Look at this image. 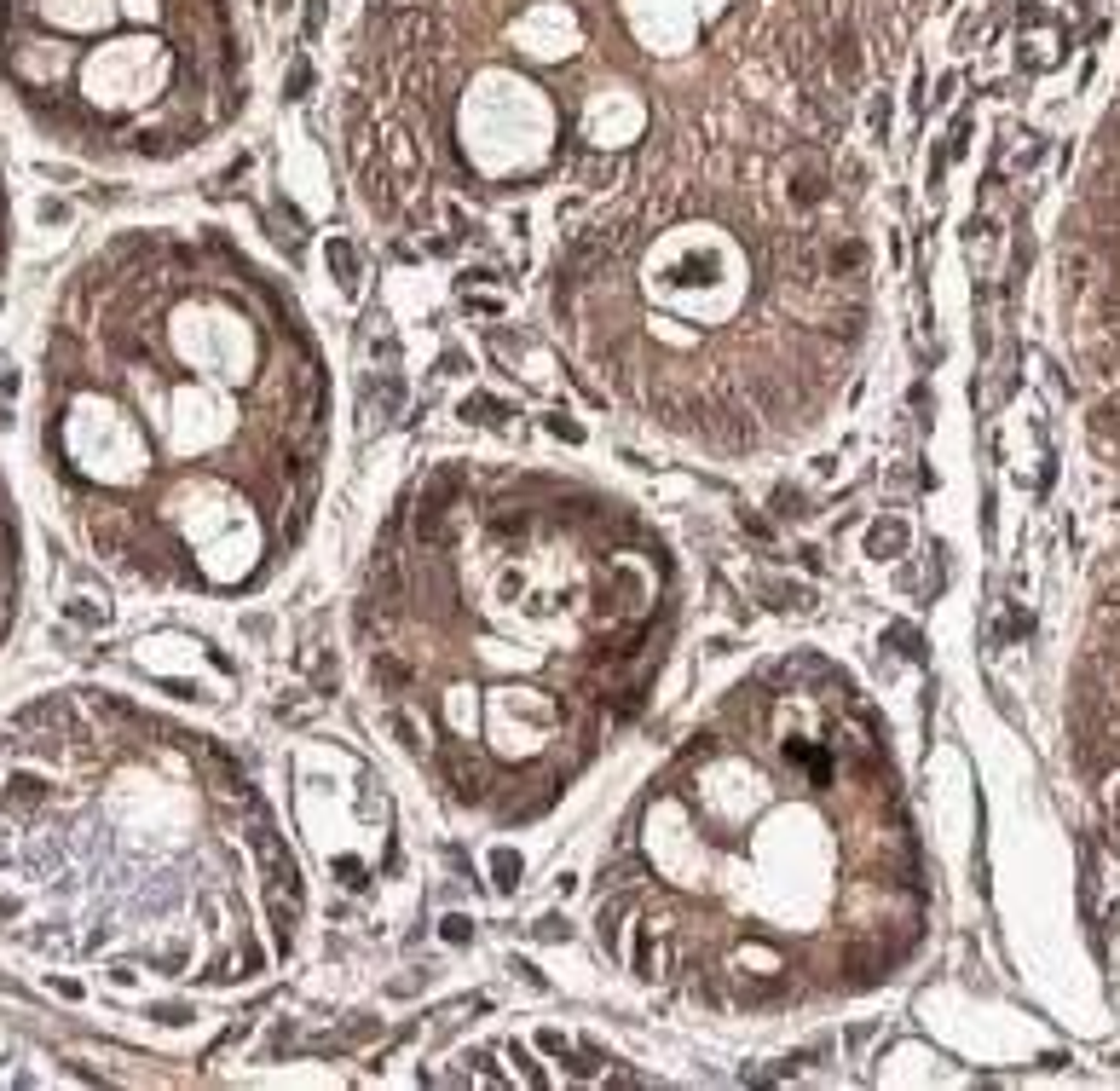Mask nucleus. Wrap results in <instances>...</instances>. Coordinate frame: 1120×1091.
<instances>
[{"mask_svg": "<svg viewBox=\"0 0 1120 1091\" xmlns=\"http://www.w3.org/2000/svg\"><path fill=\"white\" fill-rule=\"evenodd\" d=\"M254 347L243 306L185 243L121 237L75 272L46 330L40 445L110 566L145 583L220 577L214 509L260 480L243 416L254 370H231Z\"/></svg>", "mask_w": 1120, "mask_h": 1091, "instance_id": "f257e3e1", "label": "nucleus"}, {"mask_svg": "<svg viewBox=\"0 0 1120 1091\" xmlns=\"http://www.w3.org/2000/svg\"><path fill=\"white\" fill-rule=\"evenodd\" d=\"M12 612H17V526H12V503L0 492V641L12 629Z\"/></svg>", "mask_w": 1120, "mask_h": 1091, "instance_id": "f03ea898", "label": "nucleus"}, {"mask_svg": "<svg viewBox=\"0 0 1120 1091\" xmlns=\"http://www.w3.org/2000/svg\"><path fill=\"white\" fill-rule=\"evenodd\" d=\"M901 544H907V526H901V520H878L872 538H867V554H872V560H890Z\"/></svg>", "mask_w": 1120, "mask_h": 1091, "instance_id": "7ed1b4c3", "label": "nucleus"}, {"mask_svg": "<svg viewBox=\"0 0 1120 1091\" xmlns=\"http://www.w3.org/2000/svg\"><path fill=\"white\" fill-rule=\"evenodd\" d=\"M832 64H838V75H843V81H855V75H861V46H855V35H849V29H838V35H832Z\"/></svg>", "mask_w": 1120, "mask_h": 1091, "instance_id": "20e7f679", "label": "nucleus"}, {"mask_svg": "<svg viewBox=\"0 0 1120 1091\" xmlns=\"http://www.w3.org/2000/svg\"><path fill=\"white\" fill-rule=\"evenodd\" d=\"M791 197H797L803 208H814V202L826 197V173H820V168H803V173L791 179Z\"/></svg>", "mask_w": 1120, "mask_h": 1091, "instance_id": "39448f33", "label": "nucleus"}, {"mask_svg": "<svg viewBox=\"0 0 1120 1091\" xmlns=\"http://www.w3.org/2000/svg\"><path fill=\"white\" fill-rule=\"evenodd\" d=\"M861 260H867V249H861V243H843V249L826 254V272H832V278H849V272H861Z\"/></svg>", "mask_w": 1120, "mask_h": 1091, "instance_id": "423d86ee", "label": "nucleus"}, {"mask_svg": "<svg viewBox=\"0 0 1120 1091\" xmlns=\"http://www.w3.org/2000/svg\"><path fill=\"white\" fill-rule=\"evenodd\" d=\"M463 416H474V422H503L509 411H503L497 399H486V393H474V399H463Z\"/></svg>", "mask_w": 1120, "mask_h": 1091, "instance_id": "0eeeda50", "label": "nucleus"}, {"mask_svg": "<svg viewBox=\"0 0 1120 1091\" xmlns=\"http://www.w3.org/2000/svg\"><path fill=\"white\" fill-rule=\"evenodd\" d=\"M330 254H335V272H341V283L353 289V283H359V260H353V249H347V243H330Z\"/></svg>", "mask_w": 1120, "mask_h": 1091, "instance_id": "6e6552de", "label": "nucleus"}, {"mask_svg": "<svg viewBox=\"0 0 1120 1091\" xmlns=\"http://www.w3.org/2000/svg\"><path fill=\"white\" fill-rule=\"evenodd\" d=\"M492 866H497V884H503V890H515V884H520V855L497 849V861H492Z\"/></svg>", "mask_w": 1120, "mask_h": 1091, "instance_id": "1a4fd4ad", "label": "nucleus"}, {"mask_svg": "<svg viewBox=\"0 0 1120 1091\" xmlns=\"http://www.w3.org/2000/svg\"><path fill=\"white\" fill-rule=\"evenodd\" d=\"M307 87H312V69L295 64V69H289V98H307Z\"/></svg>", "mask_w": 1120, "mask_h": 1091, "instance_id": "9d476101", "label": "nucleus"}, {"mask_svg": "<svg viewBox=\"0 0 1120 1091\" xmlns=\"http://www.w3.org/2000/svg\"><path fill=\"white\" fill-rule=\"evenodd\" d=\"M318 29H324V0H307V35L318 40Z\"/></svg>", "mask_w": 1120, "mask_h": 1091, "instance_id": "9b49d317", "label": "nucleus"}, {"mask_svg": "<svg viewBox=\"0 0 1120 1091\" xmlns=\"http://www.w3.org/2000/svg\"><path fill=\"white\" fill-rule=\"evenodd\" d=\"M1098 364H1104V376H1120V341H1109V347L1098 353Z\"/></svg>", "mask_w": 1120, "mask_h": 1091, "instance_id": "f8f14e48", "label": "nucleus"}, {"mask_svg": "<svg viewBox=\"0 0 1120 1091\" xmlns=\"http://www.w3.org/2000/svg\"><path fill=\"white\" fill-rule=\"evenodd\" d=\"M538 936H544V942H555V936H566V924H560V918H544V924H538Z\"/></svg>", "mask_w": 1120, "mask_h": 1091, "instance_id": "ddd939ff", "label": "nucleus"}, {"mask_svg": "<svg viewBox=\"0 0 1120 1091\" xmlns=\"http://www.w3.org/2000/svg\"><path fill=\"white\" fill-rule=\"evenodd\" d=\"M0 249H6V208H0Z\"/></svg>", "mask_w": 1120, "mask_h": 1091, "instance_id": "4468645a", "label": "nucleus"}]
</instances>
